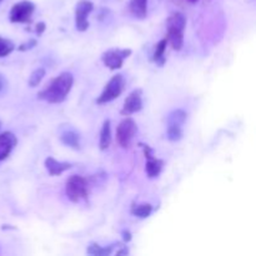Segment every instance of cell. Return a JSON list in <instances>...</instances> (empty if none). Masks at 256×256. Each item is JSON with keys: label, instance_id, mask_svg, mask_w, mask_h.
Segmentation results:
<instances>
[{"label": "cell", "instance_id": "6da1fadb", "mask_svg": "<svg viewBox=\"0 0 256 256\" xmlns=\"http://www.w3.org/2000/svg\"><path fill=\"white\" fill-rule=\"evenodd\" d=\"M74 84V76L70 72H62L49 82L45 89L39 92L38 99L44 100L49 104H60L66 99Z\"/></svg>", "mask_w": 256, "mask_h": 256}, {"label": "cell", "instance_id": "7a4b0ae2", "mask_svg": "<svg viewBox=\"0 0 256 256\" xmlns=\"http://www.w3.org/2000/svg\"><path fill=\"white\" fill-rule=\"evenodd\" d=\"M186 26V16L182 12H175L166 20L168 44L174 50H182L184 46V30Z\"/></svg>", "mask_w": 256, "mask_h": 256}, {"label": "cell", "instance_id": "3957f363", "mask_svg": "<svg viewBox=\"0 0 256 256\" xmlns=\"http://www.w3.org/2000/svg\"><path fill=\"white\" fill-rule=\"evenodd\" d=\"M65 192L68 199L72 202H79L80 200L88 199L89 185L86 179L80 175H72L65 184Z\"/></svg>", "mask_w": 256, "mask_h": 256}, {"label": "cell", "instance_id": "277c9868", "mask_svg": "<svg viewBox=\"0 0 256 256\" xmlns=\"http://www.w3.org/2000/svg\"><path fill=\"white\" fill-rule=\"evenodd\" d=\"M188 119L186 112L182 109H175L168 115L166 136L170 142H179L182 138V129Z\"/></svg>", "mask_w": 256, "mask_h": 256}, {"label": "cell", "instance_id": "5b68a950", "mask_svg": "<svg viewBox=\"0 0 256 256\" xmlns=\"http://www.w3.org/2000/svg\"><path fill=\"white\" fill-rule=\"evenodd\" d=\"M125 88V79L122 74H116L108 82L102 89L100 96L96 99V104L102 105L112 102L122 95Z\"/></svg>", "mask_w": 256, "mask_h": 256}, {"label": "cell", "instance_id": "8992f818", "mask_svg": "<svg viewBox=\"0 0 256 256\" xmlns=\"http://www.w3.org/2000/svg\"><path fill=\"white\" fill-rule=\"evenodd\" d=\"M35 12V4L29 0H22L12 5L9 20L14 24H29Z\"/></svg>", "mask_w": 256, "mask_h": 256}, {"label": "cell", "instance_id": "52a82bcc", "mask_svg": "<svg viewBox=\"0 0 256 256\" xmlns=\"http://www.w3.org/2000/svg\"><path fill=\"white\" fill-rule=\"evenodd\" d=\"M138 132L136 122L132 118L126 116L120 122L116 129V140L122 148H129Z\"/></svg>", "mask_w": 256, "mask_h": 256}, {"label": "cell", "instance_id": "ba28073f", "mask_svg": "<svg viewBox=\"0 0 256 256\" xmlns=\"http://www.w3.org/2000/svg\"><path fill=\"white\" fill-rule=\"evenodd\" d=\"M132 55V49H109L105 52H102V60L106 68L110 70L120 69L124 64L125 59Z\"/></svg>", "mask_w": 256, "mask_h": 256}, {"label": "cell", "instance_id": "9c48e42d", "mask_svg": "<svg viewBox=\"0 0 256 256\" xmlns=\"http://www.w3.org/2000/svg\"><path fill=\"white\" fill-rule=\"evenodd\" d=\"M92 10H94V4L89 0H80L75 5V26L79 32H86L89 29L88 18Z\"/></svg>", "mask_w": 256, "mask_h": 256}, {"label": "cell", "instance_id": "30bf717a", "mask_svg": "<svg viewBox=\"0 0 256 256\" xmlns=\"http://www.w3.org/2000/svg\"><path fill=\"white\" fill-rule=\"evenodd\" d=\"M140 146H142V152H144V156L146 159V164H145V172H146V175L150 178V179H154V178H158L162 172V166H164V162L159 158L154 156L152 154V149L146 144H142L140 142Z\"/></svg>", "mask_w": 256, "mask_h": 256}, {"label": "cell", "instance_id": "8fae6325", "mask_svg": "<svg viewBox=\"0 0 256 256\" xmlns=\"http://www.w3.org/2000/svg\"><path fill=\"white\" fill-rule=\"evenodd\" d=\"M142 109V89H135L130 92L124 102L120 114L122 116H130L135 112H140Z\"/></svg>", "mask_w": 256, "mask_h": 256}, {"label": "cell", "instance_id": "7c38bea8", "mask_svg": "<svg viewBox=\"0 0 256 256\" xmlns=\"http://www.w3.org/2000/svg\"><path fill=\"white\" fill-rule=\"evenodd\" d=\"M16 144L18 139L12 132H5L0 134V162L9 156Z\"/></svg>", "mask_w": 256, "mask_h": 256}, {"label": "cell", "instance_id": "4fadbf2b", "mask_svg": "<svg viewBox=\"0 0 256 256\" xmlns=\"http://www.w3.org/2000/svg\"><path fill=\"white\" fill-rule=\"evenodd\" d=\"M44 164H45V168L48 169V172H49L50 176H59V175H62V172H66V170H69L70 168L72 166L70 162H59V160L54 159L52 156L46 158Z\"/></svg>", "mask_w": 256, "mask_h": 256}, {"label": "cell", "instance_id": "5bb4252c", "mask_svg": "<svg viewBox=\"0 0 256 256\" xmlns=\"http://www.w3.org/2000/svg\"><path fill=\"white\" fill-rule=\"evenodd\" d=\"M129 10L136 19H145L148 14V0H130Z\"/></svg>", "mask_w": 256, "mask_h": 256}, {"label": "cell", "instance_id": "9a60e30c", "mask_svg": "<svg viewBox=\"0 0 256 256\" xmlns=\"http://www.w3.org/2000/svg\"><path fill=\"white\" fill-rule=\"evenodd\" d=\"M60 140L64 145L74 150H80V135L75 130H66L60 135Z\"/></svg>", "mask_w": 256, "mask_h": 256}, {"label": "cell", "instance_id": "2e32d148", "mask_svg": "<svg viewBox=\"0 0 256 256\" xmlns=\"http://www.w3.org/2000/svg\"><path fill=\"white\" fill-rule=\"evenodd\" d=\"M110 144H112V122H110V120H105L102 122V132H100V150H106L110 146Z\"/></svg>", "mask_w": 256, "mask_h": 256}, {"label": "cell", "instance_id": "e0dca14e", "mask_svg": "<svg viewBox=\"0 0 256 256\" xmlns=\"http://www.w3.org/2000/svg\"><path fill=\"white\" fill-rule=\"evenodd\" d=\"M166 46H168V40L166 38L160 40L156 45H155V50L154 54H152V60H154L155 64H158L159 66H162L165 64V52H166Z\"/></svg>", "mask_w": 256, "mask_h": 256}, {"label": "cell", "instance_id": "ac0fdd59", "mask_svg": "<svg viewBox=\"0 0 256 256\" xmlns=\"http://www.w3.org/2000/svg\"><path fill=\"white\" fill-rule=\"evenodd\" d=\"M116 244H112L109 245L108 248H102L100 246L99 244H90V246L88 248V254L89 255H94V256H108V255H112L114 254V246Z\"/></svg>", "mask_w": 256, "mask_h": 256}, {"label": "cell", "instance_id": "d6986e66", "mask_svg": "<svg viewBox=\"0 0 256 256\" xmlns=\"http://www.w3.org/2000/svg\"><path fill=\"white\" fill-rule=\"evenodd\" d=\"M134 216L139 218V219H146L152 215V205L150 204H136L134 206H132V210H130Z\"/></svg>", "mask_w": 256, "mask_h": 256}, {"label": "cell", "instance_id": "ffe728a7", "mask_svg": "<svg viewBox=\"0 0 256 256\" xmlns=\"http://www.w3.org/2000/svg\"><path fill=\"white\" fill-rule=\"evenodd\" d=\"M15 49V45L12 40L0 36V58H5L12 54Z\"/></svg>", "mask_w": 256, "mask_h": 256}, {"label": "cell", "instance_id": "44dd1931", "mask_svg": "<svg viewBox=\"0 0 256 256\" xmlns=\"http://www.w3.org/2000/svg\"><path fill=\"white\" fill-rule=\"evenodd\" d=\"M45 69L44 68H38L35 69L34 72H32V75L29 76V86L30 88H35L42 82V80L44 79L45 76Z\"/></svg>", "mask_w": 256, "mask_h": 256}, {"label": "cell", "instance_id": "7402d4cb", "mask_svg": "<svg viewBox=\"0 0 256 256\" xmlns=\"http://www.w3.org/2000/svg\"><path fill=\"white\" fill-rule=\"evenodd\" d=\"M38 42L35 39H30L28 40L26 42H22L20 46H18V50H20V52H25V50H30L32 49L34 46H36Z\"/></svg>", "mask_w": 256, "mask_h": 256}, {"label": "cell", "instance_id": "603a6c76", "mask_svg": "<svg viewBox=\"0 0 256 256\" xmlns=\"http://www.w3.org/2000/svg\"><path fill=\"white\" fill-rule=\"evenodd\" d=\"M45 29H46V25H45L44 22H39V24H36V28H35V32H36L38 34H42Z\"/></svg>", "mask_w": 256, "mask_h": 256}, {"label": "cell", "instance_id": "cb8c5ba5", "mask_svg": "<svg viewBox=\"0 0 256 256\" xmlns=\"http://www.w3.org/2000/svg\"><path fill=\"white\" fill-rule=\"evenodd\" d=\"M122 239H124L125 242H129L130 240H132V234H130L129 230H124V232H122Z\"/></svg>", "mask_w": 256, "mask_h": 256}, {"label": "cell", "instance_id": "d4e9b609", "mask_svg": "<svg viewBox=\"0 0 256 256\" xmlns=\"http://www.w3.org/2000/svg\"><path fill=\"white\" fill-rule=\"evenodd\" d=\"M5 86H6V80H5V78L0 74V92L5 89Z\"/></svg>", "mask_w": 256, "mask_h": 256}, {"label": "cell", "instance_id": "484cf974", "mask_svg": "<svg viewBox=\"0 0 256 256\" xmlns=\"http://www.w3.org/2000/svg\"><path fill=\"white\" fill-rule=\"evenodd\" d=\"M189 2H196L198 0H189Z\"/></svg>", "mask_w": 256, "mask_h": 256}, {"label": "cell", "instance_id": "4316f807", "mask_svg": "<svg viewBox=\"0 0 256 256\" xmlns=\"http://www.w3.org/2000/svg\"><path fill=\"white\" fill-rule=\"evenodd\" d=\"M0 128H2V122H0Z\"/></svg>", "mask_w": 256, "mask_h": 256}, {"label": "cell", "instance_id": "83f0119b", "mask_svg": "<svg viewBox=\"0 0 256 256\" xmlns=\"http://www.w3.org/2000/svg\"><path fill=\"white\" fill-rule=\"evenodd\" d=\"M2 0H0V4H2Z\"/></svg>", "mask_w": 256, "mask_h": 256}]
</instances>
